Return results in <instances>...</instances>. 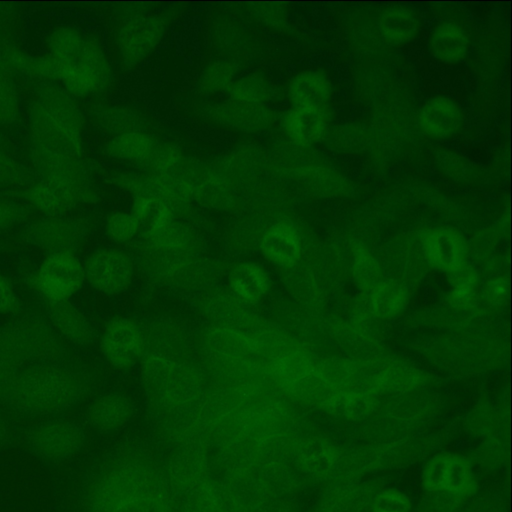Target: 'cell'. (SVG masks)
Listing matches in <instances>:
<instances>
[{"mask_svg":"<svg viewBox=\"0 0 512 512\" xmlns=\"http://www.w3.org/2000/svg\"><path fill=\"white\" fill-rule=\"evenodd\" d=\"M36 181L33 171L0 149V190L24 189Z\"/></svg>","mask_w":512,"mask_h":512,"instance_id":"29","label":"cell"},{"mask_svg":"<svg viewBox=\"0 0 512 512\" xmlns=\"http://www.w3.org/2000/svg\"><path fill=\"white\" fill-rule=\"evenodd\" d=\"M85 279L98 292L115 296L125 292L132 283L135 266L132 258L116 248H100L85 260Z\"/></svg>","mask_w":512,"mask_h":512,"instance_id":"8","label":"cell"},{"mask_svg":"<svg viewBox=\"0 0 512 512\" xmlns=\"http://www.w3.org/2000/svg\"><path fill=\"white\" fill-rule=\"evenodd\" d=\"M91 121L101 131L112 136L147 131V119L133 108L117 104H98L89 111Z\"/></svg>","mask_w":512,"mask_h":512,"instance_id":"21","label":"cell"},{"mask_svg":"<svg viewBox=\"0 0 512 512\" xmlns=\"http://www.w3.org/2000/svg\"><path fill=\"white\" fill-rule=\"evenodd\" d=\"M30 156L36 180L74 208L96 201V191L82 158V138L58 125L34 100L29 105Z\"/></svg>","mask_w":512,"mask_h":512,"instance_id":"1","label":"cell"},{"mask_svg":"<svg viewBox=\"0 0 512 512\" xmlns=\"http://www.w3.org/2000/svg\"><path fill=\"white\" fill-rule=\"evenodd\" d=\"M355 277L362 287H374L378 279V267L374 259L367 253H359L354 265Z\"/></svg>","mask_w":512,"mask_h":512,"instance_id":"35","label":"cell"},{"mask_svg":"<svg viewBox=\"0 0 512 512\" xmlns=\"http://www.w3.org/2000/svg\"><path fill=\"white\" fill-rule=\"evenodd\" d=\"M428 261L437 269L455 272L462 268L466 249L461 235L448 228L430 231L424 241Z\"/></svg>","mask_w":512,"mask_h":512,"instance_id":"19","label":"cell"},{"mask_svg":"<svg viewBox=\"0 0 512 512\" xmlns=\"http://www.w3.org/2000/svg\"><path fill=\"white\" fill-rule=\"evenodd\" d=\"M20 310L21 304L12 284L0 274V314H17Z\"/></svg>","mask_w":512,"mask_h":512,"instance_id":"37","label":"cell"},{"mask_svg":"<svg viewBox=\"0 0 512 512\" xmlns=\"http://www.w3.org/2000/svg\"><path fill=\"white\" fill-rule=\"evenodd\" d=\"M382 37L392 44H404L414 39L420 31L421 21L417 13L408 7L395 6L386 9L379 17Z\"/></svg>","mask_w":512,"mask_h":512,"instance_id":"24","label":"cell"},{"mask_svg":"<svg viewBox=\"0 0 512 512\" xmlns=\"http://www.w3.org/2000/svg\"><path fill=\"white\" fill-rule=\"evenodd\" d=\"M458 275L454 282L452 301L456 304H465L474 292L475 276L470 271L457 270Z\"/></svg>","mask_w":512,"mask_h":512,"instance_id":"36","label":"cell"},{"mask_svg":"<svg viewBox=\"0 0 512 512\" xmlns=\"http://www.w3.org/2000/svg\"><path fill=\"white\" fill-rule=\"evenodd\" d=\"M329 406L339 415L355 418L366 414L371 408V403L363 395L350 393L335 396Z\"/></svg>","mask_w":512,"mask_h":512,"instance_id":"32","label":"cell"},{"mask_svg":"<svg viewBox=\"0 0 512 512\" xmlns=\"http://www.w3.org/2000/svg\"><path fill=\"white\" fill-rule=\"evenodd\" d=\"M3 147H4L3 138H2V135L0 133V149H3Z\"/></svg>","mask_w":512,"mask_h":512,"instance_id":"41","label":"cell"},{"mask_svg":"<svg viewBox=\"0 0 512 512\" xmlns=\"http://www.w3.org/2000/svg\"><path fill=\"white\" fill-rule=\"evenodd\" d=\"M85 441L80 426L67 420H50L33 427L27 435L32 452L46 460L60 461L77 454Z\"/></svg>","mask_w":512,"mask_h":512,"instance_id":"10","label":"cell"},{"mask_svg":"<svg viewBox=\"0 0 512 512\" xmlns=\"http://www.w3.org/2000/svg\"><path fill=\"white\" fill-rule=\"evenodd\" d=\"M291 107L309 108L328 112L332 86L328 77L317 70L297 73L288 84Z\"/></svg>","mask_w":512,"mask_h":512,"instance_id":"17","label":"cell"},{"mask_svg":"<svg viewBox=\"0 0 512 512\" xmlns=\"http://www.w3.org/2000/svg\"><path fill=\"white\" fill-rule=\"evenodd\" d=\"M238 65L229 59H215L205 65L197 80V91L204 96L227 93L238 77Z\"/></svg>","mask_w":512,"mask_h":512,"instance_id":"26","label":"cell"},{"mask_svg":"<svg viewBox=\"0 0 512 512\" xmlns=\"http://www.w3.org/2000/svg\"><path fill=\"white\" fill-rule=\"evenodd\" d=\"M41 63L42 80L59 83L74 98L98 95L113 81V69L101 44L72 27H58L50 33Z\"/></svg>","mask_w":512,"mask_h":512,"instance_id":"2","label":"cell"},{"mask_svg":"<svg viewBox=\"0 0 512 512\" xmlns=\"http://www.w3.org/2000/svg\"><path fill=\"white\" fill-rule=\"evenodd\" d=\"M12 73L0 59V124H11L19 116L20 104Z\"/></svg>","mask_w":512,"mask_h":512,"instance_id":"30","label":"cell"},{"mask_svg":"<svg viewBox=\"0 0 512 512\" xmlns=\"http://www.w3.org/2000/svg\"><path fill=\"white\" fill-rule=\"evenodd\" d=\"M410 502L405 494L397 490H385L377 495L373 512H409Z\"/></svg>","mask_w":512,"mask_h":512,"instance_id":"33","label":"cell"},{"mask_svg":"<svg viewBox=\"0 0 512 512\" xmlns=\"http://www.w3.org/2000/svg\"><path fill=\"white\" fill-rule=\"evenodd\" d=\"M259 250L269 263L280 268H291L301 255L299 234L290 223L276 222L262 233Z\"/></svg>","mask_w":512,"mask_h":512,"instance_id":"12","label":"cell"},{"mask_svg":"<svg viewBox=\"0 0 512 512\" xmlns=\"http://www.w3.org/2000/svg\"><path fill=\"white\" fill-rule=\"evenodd\" d=\"M22 195L31 207L47 216H64L74 208L56 190L38 180L24 188Z\"/></svg>","mask_w":512,"mask_h":512,"instance_id":"27","label":"cell"},{"mask_svg":"<svg viewBox=\"0 0 512 512\" xmlns=\"http://www.w3.org/2000/svg\"><path fill=\"white\" fill-rule=\"evenodd\" d=\"M131 399L118 392L96 398L87 410V420L99 432L110 433L124 427L133 417Z\"/></svg>","mask_w":512,"mask_h":512,"instance_id":"18","label":"cell"},{"mask_svg":"<svg viewBox=\"0 0 512 512\" xmlns=\"http://www.w3.org/2000/svg\"><path fill=\"white\" fill-rule=\"evenodd\" d=\"M8 435V428L6 422L2 417H0V444H2Z\"/></svg>","mask_w":512,"mask_h":512,"instance_id":"40","label":"cell"},{"mask_svg":"<svg viewBox=\"0 0 512 512\" xmlns=\"http://www.w3.org/2000/svg\"><path fill=\"white\" fill-rule=\"evenodd\" d=\"M328 112L291 107L281 118L284 134L294 144L310 147L320 142L328 128Z\"/></svg>","mask_w":512,"mask_h":512,"instance_id":"15","label":"cell"},{"mask_svg":"<svg viewBox=\"0 0 512 512\" xmlns=\"http://www.w3.org/2000/svg\"><path fill=\"white\" fill-rule=\"evenodd\" d=\"M212 123L230 130L256 134L269 129L274 112L265 105H253L233 100L212 102L202 110Z\"/></svg>","mask_w":512,"mask_h":512,"instance_id":"11","label":"cell"},{"mask_svg":"<svg viewBox=\"0 0 512 512\" xmlns=\"http://www.w3.org/2000/svg\"><path fill=\"white\" fill-rule=\"evenodd\" d=\"M168 27L166 17L158 13H136L118 27L115 45L120 63L133 68L143 62L162 42Z\"/></svg>","mask_w":512,"mask_h":512,"instance_id":"5","label":"cell"},{"mask_svg":"<svg viewBox=\"0 0 512 512\" xmlns=\"http://www.w3.org/2000/svg\"><path fill=\"white\" fill-rule=\"evenodd\" d=\"M107 237L116 243H128L140 234V226L131 212L114 211L105 221Z\"/></svg>","mask_w":512,"mask_h":512,"instance_id":"31","label":"cell"},{"mask_svg":"<svg viewBox=\"0 0 512 512\" xmlns=\"http://www.w3.org/2000/svg\"><path fill=\"white\" fill-rule=\"evenodd\" d=\"M469 48V38L464 29L453 22L438 24L431 32L429 49L438 61L452 64L462 60Z\"/></svg>","mask_w":512,"mask_h":512,"instance_id":"22","label":"cell"},{"mask_svg":"<svg viewBox=\"0 0 512 512\" xmlns=\"http://www.w3.org/2000/svg\"><path fill=\"white\" fill-rule=\"evenodd\" d=\"M90 231L89 222L80 217L47 216L30 223L22 239L51 253H74Z\"/></svg>","mask_w":512,"mask_h":512,"instance_id":"6","label":"cell"},{"mask_svg":"<svg viewBox=\"0 0 512 512\" xmlns=\"http://www.w3.org/2000/svg\"><path fill=\"white\" fill-rule=\"evenodd\" d=\"M19 368L0 360V401L5 402L10 391Z\"/></svg>","mask_w":512,"mask_h":512,"instance_id":"38","label":"cell"},{"mask_svg":"<svg viewBox=\"0 0 512 512\" xmlns=\"http://www.w3.org/2000/svg\"><path fill=\"white\" fill-rule=\"evenodd\" d=\"M507 288L504 281L494 280L487 285L486 294L494 302L502 301L506 295Z\"/></svg>","mask_w":512,"mask_h":512,"instance_id":"39","label":"cell"},{"mask_svg":"<svg viewBox=\"0 0 512 512\" xmlns=\"http://www.w3.org/2000/svg\"><path fill=\"white\" fill-rule=\"evenodd\" d=\"M130 212L138 221L140 234L146 239L167 228L174 220L172 206L151 196L135 195Z\"/></svg>","mask_w":512,"mask_h":512,"instance_id":"23","label":"cell"},{"mask_svg":"<svg viewBox=\"0 0 512 512\" xmlns=\"http://www.w3.org/2000/svg\"><path fill=\"white\" fill-rule=\"evenodd\" d=\"M45 309L52 327L67 341L89 346L96 337L95 329L87 317L69 300L49 302Z\"/></svg>","mask_w":512,"mask_h":512,"instance_id":"16","label":"cell"},{"mask_svg":"<svg viewBox=\"0 0 512 512\" xmlns=\"http://www.w3.org/2000/svg\"><path fill=\"white\" fill-rule=\"evenodd\" d=\"M28 216L29 209L26 205L0 198V231L24 222Z\"/></svg>","mask_w":512,"mask_h":512,"instance_id":"34","label":"cell"},{"mask_svg":"<svg viewBox=\"0 0 512 512\" xmlns=\"http://www.w3.org/2000/svg\"><path fill=\"white\" fill-rule=\"evenodd\" d=\"M227 280L234 297L250 305L259 303L270 288V279L266 270L261 265L250 261L234 265Z\"/></svg>","mask_w":512,"mask_h":512,"instance_id":"20","label":"cell"},{"mask_svg":"<svg viewBox=\"0 0 512 512\" xmlns=\"http://www.w3.org/2000/svg\"><path fill=\"white\" fill-rule=\"evenodd\" d=\"M160 145L161 142L148 131H134L111 136L104 146V153L111 159L149 168Z\"/></svg>","mask_w":512,"mask_h":512,"instance_id":"14","label":"cell"},{"mask_svg":"<svg viewBox=\"0 0 512 512\" xmlns=\"http://www.w3.org/2000/svg\"><path fill=\"white\" fill-rule=\"evenodd\" d=\"M92 386L86 371L60 363L31 364L18 371L4 403L24 415H53L83 400Z\"/></svg>","mask_w":512,"mask_h":512,"instance_id":"3","label":"cell"},{"mask_svg":"<svg viewBox=\"0 0 512 512\" xmlns=\"http://www.w3.org/2000/svg\"><path fill=\"white\" fill-rule=\"evenodd\" d=\"M84 267L74 253H51L33 278L35 288L45 301L68 300L83 285Z\"/></svg>","mask_w":512,"mask_h":512,"instance_id":"7","label":"cell"},{"mask_svg":"<svg viewBox=\"0 0 512 512\" xmlns=\"http://www.w3.org/2000/svg\"><path fill=\"white\" fill-rule=\"evenodd\" d=\"M100 348L103 357L112 367L129 370L140 362L145 339L140 326L134 320L118 317L105 326Z\"/></svg>","mask_w":512,"mask_h":512,"instance_id":"9","label":"cell"},{"mask_svg":"<svg viewBox=\"0 0 512 512\" xmlns=\"http://www.w3.org/2000/svg\"><path fill=\"white\" fill-rule=\"evenodd\" d=\"M226 95L236 102L267 106L275 97V88L263 74L251 72L238 75Z\"/></svg>","mask_w":512,"mask_h":512,"instance_id":"25","label":"cell"},{"mask_svg":"<svg viewBox=\"0 0 512 512\" xmlns=\"http://www.w3.org/2000/svg\"><path fill=\"white\" fill-rule=\"evenodd\" d=\"M68 351L45 319L28 315L0 326V360L16 367L24 364L61 363Z\"/></svg>","mask_w":512,"mask_h":512,"instance_id":"4","label":"cell"},{"mask_svg":"<svg viewBox=\"0 0 512 512\" xmlns=\"http://www.w3.org/2000/svg\"><path fill=\"white\" fill-rule=\"evenodd\" d=\"M406 293L400 284L386 281L376 284L372 293L374 312L381 317H390L399 313L405 306Z\"/></svg>","mask_w":512,"mask_h":512,"instance_id":"28","label":"cell"},{"mask_svg":"<svg viewBox=\"0 0 512 512\" xmlns=\"http://www.w3.org/2000/svg\"><path fill=\"white\" fill-rule=\"evenodd\" d=\"M418 124L427 136L444 139L459 131L463 124V114L453 100L445 96H436L420 108Z\"/></svg>","mask_w":512,"mask_h":512,"instance_id":"13","label":"cell"}]
</instances>
